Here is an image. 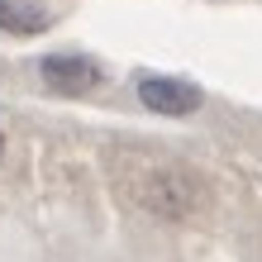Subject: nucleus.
Here are the masks:
<instances>
[{
	"label": "nucleus",
	"mask_w": 262,
	"mask_h": 262,
	"mask_svg": "<svg viewBox=\"0 0 262 262\" xmlns=\"http://www.w3.org/2000/svg\"><path fill=\"white\" fill-rule=\"evenodd\" d=\"M0 29L19 34V38H34L48 29V10H43V0H0Z\"/></svg>",
	"instance_id": "obj_4"
},
{
	"label": "nucleus",
	"mask_w": 262,
	"mask_h": 262,
	"mask_svg": "<svg viewBox=\"0 0 262 262\" xmlns=\"http://www.w3.org/2000/svg\"><path fill=\"white\" fill-rule=\"evenodd\" d=\"M138 100L158 115H195L200 110V86L181 81V76H143L138 81Z\"/></svg>",
	"instance_id": "obj_2"
},
{
	"label": "nucleus",
	"mask_w": 262,
	"mask_h": 262,
	"mask_svg": "<svg viewBox=\"0 0 262 262\" xmlns=\"http://www.w3.org/2000/svg\"><path fill=\"white\" fill-rule=\"evenodd\" d=\"M138 195V205L152 210V214H162V220H186V214L200 205V181L191 172H181V167H152V172L134 186Z\"/></svg>",
	"instance_id": "obj_1"
},
{
	"label": "nucleus",
	"mask_w": 262,
	"mask_h": 262,
	"mask_svg": "<svg viewBox=\"0 0 262 262\" xmlns=\"http://www.w3.org/2000/svg\"><path fill=\"white\" fill-rule=\"evenodd\" d=\"M43 81L53 91H91L100 86V62H91L81 53H53L43 57Z\"/></svg>",
	"instance_id": "obj_3"
},
{
	"label": "nucleus",
	"mask_w": 262,
	"mask_h": 262,
	"mask_svg": "<svg viewBox=\"0 0 262 262\" xmlns=\"http://www.w3.org/2000/svg\"><path fill=\"white\" fill-rule=\"evenodd\" d=\"M0 152H5V134H0Z\"/></svg>",
	"instance_id": "obj_5"
}]
</instances>
